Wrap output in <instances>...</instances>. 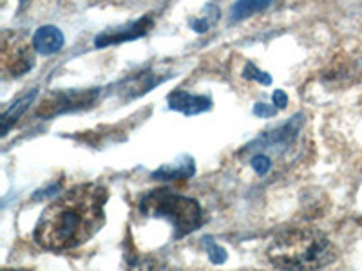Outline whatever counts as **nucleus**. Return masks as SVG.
<instances>
[{
	"mask_svg": "<svg viewBox=\"0 0 362 271\" xmlns=\"http://www.w3.org/2000/svg\"><path fill=\"white\" fill-rule=\"evenodd\" d=\"M299 119H303V116L297 114L293 119H288L283 127L264 132V134H261L257 140L248 143L247 147L243 148V152H263L267 154V156H270L272 159H274V154H276V156H283L284 152H288L290 147H292L293 141H296L297 136H299L300 125H303V121H299Z\"/></svg>",
	"mask_w": 362,
	"mask_h": 271,
	"instance_id": "4",
	"label": "nucleus"
},
{
	"mask_svg": "<svg viewBox=\"0 0 362 271\" xmlns=\"http://www.w3.org/2000/svg\"><path fill=\"white\" fill-rule=\"evenodd\" d=\"M140 214L151 219H167L174 228V239L199 230L203 226V208L196 199L181 195L170 188L147 192L138 205Z\"/></svg>",
	"mask_w": 362,
	"mask_h": 271,
	"instance_id": "3",
	"label": "nucleus"
},
{
	"mask_svg": "<svg viewBox=\"0 0 362 271\" xmlns=\"http://www.w3.org/2000/svg\"><path fill=\"white\" fill-rule=\"evenodd\" d=\"M64 44H66L64 33L58 28H54V25H42L33 35L35 51L40 54H45V56L62 51Z\"/></svg>",
	"mask_w": 362,
	"mask_h": 271,
	"instance_id": "9",
	"label": "nucleus"
},
{
	"mask_svg": "<svg viewBox=\"0 0 362 271\" xmlns=\"http://www.w3.org/2000/svg\"><path fill=\"white\" fill-rule=\"evenodd\" d=\"M98 89L89 90H53L42 100L37 109V116L40 118H53L58 114H66L71 111L90 107L98 100Z\"/></svg>",
	"mask_w": 362,
	"mask_h": 271,
	"instance_id": "5",
	"label": "nucleus"
},
{
	"mask_svg": "<svg viewBox=\"0 0 362 271\" xmlns=\"http://www.w3.org/2000/svg\"><path fill=\"white\" fill-rule=\"evenodd\" d=\"M243 78L255 80V82L263 83V85H270V83H272V76H270V74L264 73V71H261L259 67L255 66V64H252V62H248L247 67H245Z\"/></svg>",
	"mask_w": 362,
	"mask_h": 271,
	"instance_id": "17",
	"label": "nucleus"
},
{
	"mask_svg": "<svg viewBox=\"0 0 362 271\" xmlns=\"http://www.w3.org/2000/svg\"><path fill=\"white\" fill-rule=\"evenodd\" d=\"M37 95H38L37 89L29 90L28 95L22 96L21 100H17V102L13 103V105H9V107L2 112V136L8 134L9 127H11V125L15 124V121H17L25 111H28V107L33 103V100L37 98Z\"/></svg>",
	"mask_w": 362,
	"mask_h": 271,
	"instance_id": "12",
	"label": "nucleus"
},
{
	"mask_svg": "<svg viewBox=\"0 0 362 271\" xmlns=\"http://www.w3.org/2000/svg\"><path fill=\"white\" fill-rule=\"evenodd\" d=\"M21 2H28V0H21Z\"/></svg>",
	"mask_w": 362,
	"mask_h": 271,
	"instance_id": "22",
	"label": "nucleus"
},
{
	"mask_svg": "<svg viewBox=\"0 0 362 271\" xmlns=\"http://www.w3.org/2000/svg\"><path fill=\"white\" fill-rule=\"evenodd\" d=\"M202 244H203V248H205V250H206V255H209L210 263L218 264V266H219V264H225L226 263V251H225V248L219 246V244L216 243L214 239L210 237V235L203 237Z\"/></svg>",
	"mask_w": 362,
	"mask_h": 271,
	"instance_id": "16",
	"label": "nucleus"
},
{
	"mask_svg": "<svg viewBox=\"0 0 362 271\" xmlns=\"http://www.w3.org/2000/svg\"><path fill=\"white\" fill-rule=\"evenodd\" d=\"M167 102H169V107L173 111L183 112L185 116L202 114V112L212 109V100L209 96L190 95V92H185V90H174V92H170Z\"/></svg>",
	"mask_w": 362,
	"mask_h": 271,
	"instance_id": "8",
	"label": "nucleus"
},
{
	"mask_svg": "<svg viewBox=\"0 0 362 271\" xmlns=\"http://www.w3.org/2000/svg\"><path fill=\"white\" fill-rule=\"evenodd\" d=\"M58 190H60V185H53V186H49V188H45V190H38V192L35 193V195H33V199H35V201H38V199H42V198H47V195H51V193L58 192Z\"/></svg>",
	"mask_w": 362,
	"mask_h": 271,
	"instance_id": "21",
	"label": "nucleus"
},
{
	"mask_svg": "<svg viewBox=\"0 0 362 271\" xmlns=\"http://www.w3.org/2000/svg\"><path fill=\"white\" fill-rule=\"evenodd\" d=\"M248 156V164H250V169L254 170L255 174L259 177H267L268 174L272 172L274 169V159L270 156L263 152H252L247 154Z\"/></svg>",
	"mask_w": 362,
	"mask_h": 271,
	"instance_id": "15",
	"label": "nucleus"
},
{
	"mask_svg": "<svg viewBox=\"0 0 362 271\" xmlns=\"http://www.w3.org/2000/svg\"><path fill=\"white\" fill-rule=\"evenodd\" d=\"M154 28V20L151 15L147 17H141L138 20H134L132 24H125L119 25V28L115 29H107V31H103L100 33L98 37L95 38V45L98 49H103V47H107V45H115V44H124V42L129 40H136V38H141Z\"/></svg>",
	"mask_w": 362,
	"mask_h": 271,
	"instance_id": "6",
	"label": "nucleus"
},
{
	"mask_svg": "<svg viewBox=\"0 0 362 271\" xmlns=\"http://www.w3.org/2000/svg\"><path fill=\"white\" fill-rule=\"evenodd\" d=\"M214 20H219V9L218 8L212 9V15H210V17L192 18V20H190V28H192L196 33H206Z\"/></svg>",
	"mask_w": 362,
	"mask_h": 271,
	"instance_id": "18",
	"label": "nucleus"
},
{
	"mask_svg": "<svg viewBox=\"0 0 362 271\" xmlns=\"http://www.w3.org/2000/svg\"><path fill=\"white\" fill-rule=\"evenodd\" d=\"M35 47H29L25 44H13L9 45L8 40L4 42V49H2V67L11 76H22L29 73L35 66Z\"/></svg>",
	"mask_w": 362,
	"mask_h": 271,
	"instance_id": "7",
	"label": "nucleus"
},
{
	"mask_svg": "<svg viewBox=\"0 0 362 271\" xmlns=\"http://www.w3.org/2000/svg\"><path fill=\"white\" fill-rule=\"evenodd\" d=\"M274 2L277 0H238L234 6H232L230 18L234 22L245 20V18H250L255 13L263 11V9L270 8Z\"/></svg>",
	"mask_w": 362,
	"mask_h": 271,
	"instance_id": "13",
	"label": "nucleus"
},
{
	"mask_svg": "<svg viewBox=\"0 0 362 271\" xmlns=\"http://www.w3.org/2000/svg\"><path fill=\"white\" fill-rule=\"evenodd\" d=\"M279 109L277 107H270L267 103H255L254 107V114L261 116V118H272V116H276Z\"/></svg>",
	"mask_w": 362,
	"mask_h": 271,
	"instance_id": "19",
	"label": "nucleus"
},
{
	"mask_svg": "<svg viewBox=\"0 0 362 271\" xmlns=\"http://www.w3.org/2000/svg\"><path fill=\"white\" fill-rule=\"evenodd\" d=\"M161 80L163 78H158V76L151 74V71H144L141 74H136V76H131L129 80H124L118 87L122 89V92L127 95V98L132 100L136 98V96L145 95L147 90L154 89Z\"/></svg>",
	"mask_w": 362,
	"mask_h": 271,
	"instance_id": "11",
	"label": "nucleus"
},
{
	"mask_svg": "<svg viewBox=\"0 0 362 271\" xmlns=\"http://www.w3.org/2000/svg\"><path fill=\"white\" fill-rule=\"evenodd\" d=\"M107 199V188L100 183L73 186L42 212L33 230L35 243L51 251H69L86 244L102 230Z\"/></svg>",
	"mask_w": 362,
	"mask_h": 271,
	"instance_id": "1",
	"label": "nucleus"
},
{
	"mask_svg": "<svg viewBox=\"0 0 362 271\" xmlns=\"http://www.w3.org/2000/svg\"><path fill=\"white\" fill-rule=\"evenodd\" d=\"M272 100H274V107L277 109H284L288 105V96L284 95V90H276V92L272 95Z\"/></svg>",
	"mask_w": 362,
	"mask_h": 271,
	"instance_id": "20",
	"label": "nucleus"
},
{
	"mask_svg": "<svg viewBox=\"0 0 362 271\" xmlns=\"http://www.w3.org/2000/svg\"><path fill=\"white\" fill-rule=\"evenodd\" d=\"M127 271H173L169 264L154 255H132Z\"/></svg>",
	"mask_w": 362,
	"mask_h": 271,
	"instance_id": "14",
	"label": "nucleus"
},
{
	"mask_svg": "<svg viewBox=\"0 0 362 271\" xmlns=\"http://www.w3.org/2000/svg\"><path fill=\"white\" fill-rule=\"evenodd\" d=\"M196 172V167H194L192 157L183 156L180 159V163L176 164H163L158 170L153 172V179L160 181H177V179H189Z\"/></svg>",
	"mask_w": 362,
	"mask_h": 271,
	"instance_id": "10",
	"label": "nucleus"
},
{
	"mask_svg": "<svg viewBox=\"0 0 362 271\" xmlns=\"http://www.w3.org/2000/svg\"><path fill=\"white\" fill-rule=\"evenodd\" d=\"M268 260L283 271H317L337 257L334 243L313 228H296L277 235L268 248Z\"/></svg>",
	"mask_w": 362,
	"mask_h": 271,
	"instance_id": "2",
	"label": "nucleus"
}]
</instances>
